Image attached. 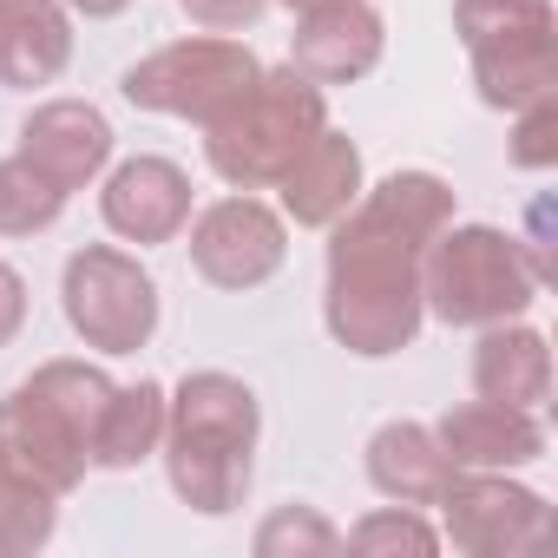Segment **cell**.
Wrapping results in <instances>:
<instances>
[{
    "instance_id": "obj_20",
    "label": "cell",
    "mask_w": 558,
    "mask_h": 558,
    "mask_svg": "<svg viewBox=\"0 0 558 558\" xmlns=\"http://www.w3.org/2000/svg\"><path fill=\"white\" fill-rule=\"evenodd\" d=\"M66 210V191L34 158H0V236H34Z\"/></svg>"
},
{
    "instance_id": "obj_4",
    "label": "cell",
    "mask_w": 558,
    "mask_h": 558,
    "mask_svg": "<svg viewBox=\"0 0 558 558\" xmlns=\"http://www.w3.org/2000/svg\"><path fill=\"white\" fill-rule=\"evenodd\" d=\"M323 125H329V99H323L316 80H303L296 66H263L256 86L223 119L204 125V158H210V171L223 184L263 191L296 165V151Z\"/></svg>"
},
{
    "instance_id": "obj_23",
    "label": "cell",
    "mask_w": 558,
    "mask_h": 558,
    "mask_svg": "<svg viewBox=\"0 0 558 558\" xmlns=\"http://www.w3.org/2000/svg\"><path fill=\"white\" fill-rule=\"evenodd\" d=\"M551 119H558V106H551V93H538V99H525V106H519V132H512V158H519L525 171H545V165L558 158V145H551Z\"/></svg>"
},
{
    "instance_id": "obj_5",
    "label": "cell",
    "mask_w": 558,
    "mask_h": 558,
    "mask_svg": "<svg viewBox=\"0 0 558 558\" xmlns=\"http://www.w3.org/2000/svg\"><path fill=\"white\" fill-rule=\"evenodd\" d=\"M545 283L532 276L519 236L493 223H447L421 250V310H434L447 329H493L532 310Z\"/></svg>"
},
{
    "instance_id": "obj_19",
    "label": "cell",
    "mask_w": 558,
    "mask_h": 558,
    "mask_svg": "<svg viewBox=\"0 0 558 558\" xmlns=\"http://www.w3.org/2000/svg\"><path fill=\"white\" fill-rule=\"evenodd\" d=\"M158 440H165V388L138 375L132 388H112V401L99 414V434H93V466L125 473V466L151 460Z\"/></svg>"
},
{
    "instance_id": "obj_12",
    "label": "cell",
    "mask_w": 558,
    "mask_h": 558,
    "mask_svg": "<svg viewBox=\"0 0 558 558\" xmlns=\"http://www.w3.org/2000/svg\"><path fill=\"white\" fill-rule=\"evenodd\" d=\"M99 210H106V223L125 243H171L191 223V178H184V165L151 158V151L145 158H125L106 178Z\"/></svg>"
},
{
    "instance_id": "obj_11",
    "label": "cell",
    "mask_w": 558,
    "mask_h": 558,
    "mask_svg": "<svg viewBox=\"0 0 558 558\" xmlns=\"http://www.w3.org/2000/svg\"><path fill=\"white\" fill-rule=\"evenodd\" d=\"M381 47H388V27L368 0H336V8L303 14L290 40V66L316 86H355L381 66Z\"/></svg>"
},
{
    "instance_id": "obj_18",
    "label": "cell",
    "mask_w": 558,
    "mask_h": 558,
    "mask_svg": "<svg viewBox=\"0 0 558 558\" xmlns=\"http://www.w3.org/2000/svg\"><path fill=\"white\" fill-rule=\"evenodd\" d=\"M473 388H480V401L538 408L551 395V349H545V336L493 323L480 336V349H473Z\"/></svg>"
},
{
    "instance_id": "obj_16",
    "label": "cell",
    "mask_w": 558,
    "mask_h": 558,
    "mask_svg": "<svg viewBox=\"0 0 558 558\" xmlns=\"http://www.w3.org/2000/svg\"><path fill=\"white\" fill-rule=\"evenodd\" d=\"M453 473L460 466L447 460V447L427 421H388L368 434V480L395 506H434Z\"/></svg>"
},
{
    "instance_id": "obj_25",
    "label": "cell",
    "mask_w": 558,
    "mask_h": 558,
    "mask_svg": "<svg viewBox=\"0 0 558 558\" xmlns=\"http://www.w3.org/2000/svg\"><path fill=\"white\" fill-rule=\"evenodd\" d=\"M27 329V276L14 263H0V349Z\"/></svg>"
},
{
    "instance_id": "obj_15",
    "label": "cell",
    "mask_w": 558,
    "mask_h": 558,
    "mask_svg": "<svg viewBox=\"0 0 558 558\" xmlns=\"http://www.w3.org/2000/svg\"><path fill=\"white\" fill-rule=\"evenodd\" d=\"M440 447L453 466H525L545 453V427L532 408H506V401H460L434 421Z\"/></svg>"
},
{
    "instance_id": "obj_2",
    "label": "cell",
    "mask_w": 558,
    "mask_h": 558,
    "mask_svg": "<svg viewBox=\"0 0 558 558\" xmlns=\"http://www.w3.org/2000/svg\"><path fill=\"white\" fill-rule=\"evenodd\" d=\"M256 427H263V408H256L250 381H236L223 368L184 375L178 395L165 401V440H158L171 493L204 519L236 512L250 493V473H256Z\"/></svg>"
},
{
    "instance_id": "obj_17",
    "label": "cell",
    "mask_w": 558,
    "mask_h": 558,
    "mask_svg": "<svg viewBox=\"0 0 558 558\" xmlns=\"http://www.w3.org/2000/svg\"><path fill=\"white\" fill-rule=\"evenodd\" d=\"M73 60V21L60 0H0V86H53Z\"/></svg>"
},
{
    "instance_id": "obj_22",
    "label": "cell",
    "mask_w": 558,
    "mask_h": 558,
    "mask_svg": "<svg viewBox=\"0 0 558 558\" xmlns=\"http://www.w3.org/2000/svg\"><path fill=\"white\" fill-rule=\"evenodd\" d=\"M349 545H355V551H421V558H427V551L440 545V532H434L414 506H395V512H368V519L349 532Z\"/></svg>"
},
{
    "instance_id": "obj_24",
    "label": "cell",
    "mask_w": 558,
    "mask_h": 558,
    "mask_svg": "<svg viewBox=\"0 0 558 558\" xmlns=\"http://www.w3.org/2000/svg\"><path fill=\"white\" fill-rule=\"evenodd\" d=\"M178 8H184L191 27H204V34H243V27L263 21L269 0H178Z\"/></svg>"
},
{
    "instance_id": "obj_3",
    "label": "cell",
    "mask_w": 558,
    "mask_h": 558,
    "mask_svg": "<svg viewBox=\"0 0 558 558\" xmlns=\"http://www.w3.org/2000/svg\"><path fill=\"white\" fill-rule=\"evenodd\" d=\"M106 401H112V381L93 362H40L0 401V447L27 480L66 499L93 466V434Z\"/></svg>"
},
{
    "instance_id": "obj_9",
    "label": "cell",
    "mask_w": 558,
    "mask_h": 558,
    "mask_svg": "<svg viewBox=\"0 0 558 558\" xmlns=\"http://www.w3.org/2000/svg\"><path fill=\"white\" fill-rule=\"evenodd\" d=\"M447 512V538L473 558H506V551H538L545 545V499L532 486H506L493 466H460L447 493L434 499Z\"/></svg>"
},
{
    "instance_id": "obj_6",
    "label": "cell",
    "mask_w": 558,
    "mask_h": 558,
    "mask_svg": "<svg viewBox=\"0 0 558 558\" xmlns=\"http://www.w3.org/2000/svg\"><path fill=\"white\" fill-rule=\"evenodd\" d=\"M453 27L473 53V80L493 112H519L525 99L558 86L551 0H453Z\"/></svg>"
},
{
    "instance_id": "obj_27",
    "label": "cell",
    "mask_w": 558,
    "mask_h": 558,
    "mask_svg": "<svg viewBox=\"0 0 558 558\" xmlns=\"http://www.w3.org/2000/svg\"><path fill=\"white\" fill-rule=\"evenodd\" d=\"M14 473H21V466L8 460V447H0V493H8V486H14Z\"/></svg>"
},
{
    "instance_id": "obj_10",
    "label": "cell",
    "mask_w": 558,
    "mask_h": 558,
    "mask_svg": "<svg viewBox=\"0 0 558 558\" xmlns=\"http://www.w3.org/2000/svg\"><path fill=\"white\" fill-rule=\"evenodd\" d=\"M290 256V230L263 197H223L191 223V269L217 290H256Z\"/></svg>"
},
{
    "instance_id": "obj_28",
    "label": "cell",
    "mask_w": 558,
    "mask_h": 558,
    "mask_svg": "<svg viewBox=\"0 0 558 558\" xmlns=\"http://www.w3.org/2000/svg\"><path fill=\"white\" fill-rule=\"evenodd\" d=\"M283 8H296V14H316V8H336V0H283Z\"/></svg>"
},
{
    "instance_id": "obj_14",
    "label": "cell",
    "mask_w": 558,
    "mask_h": 558,
    "mask_svg": "<svg viewBox=\"0 0 558 558\" xmlns=\"http://www.w3.org/2000/svg\"><path fill=\"white\" fill-rule=\"evenodd\" d=\"M276 191H283V210H290L296 223L329 230V223L362 197V151H355V138H342L336 125H323V132L296 151V165L276 178Z\"/></svg>"
},
{
    "instance_id": "obj_13",
    "label": "cell",
    "mask_w": 558,
    "mask_h": 558,
    "mask_svg": "<svg viewBox=\"0 0 558 558\" xmlns=\"http://www.w3.org/2000/svg\"><path fill=\"white\" fill-rule=\"evenodd\" d=\"M21 158H34V165L73 197L80 184H93V178L106 171V158H112V125H106V112L86 106V99H47V106H34V119L21 125Z\"/></svg>"
},
{
    "instance_id": "obj_1",
    "label": "cell",
    "mask_w": 558,
    "mask_h": 558,
    "mask_svg": "<svg viewBox=\"0 0 558 558\" xmlns=\"http://www.w3.org/2000/svg\"><path fill=\"white\" fill-rule=\"evenodd\" d=\"M453 223V191L434 171H395L362 191L329 230V336L349 355H401L421 336V250Z\"/></svg>"
},
{
    "instance_id": "obj_8",
    "label": "cell",
    "mask_w": 558,
    "mask_h": 558,
    "mask_svg": "<svg viewBox=\"0 0 558 558\" xmlns=\"http://www.w3.org/2000/svg\"><path fill=\"white\" fill-rule=\"evenodd\" d=\"M60 303H66L73 336L99 355H138L158 329V283L138 269V256L112 243H86L66 256Z\"/></svg>"
},
{
    "instance_id": "obj_21",
    "label": "cell",
    "mask_w": 558,
    "mask_h": 558,
    "mask_svg": "<svg viewBox=\"0 0 558 558\" xmlns=\"http://www.w3.org/2000/svg\"><path fill=\"white\" fill-rule=\"evenodd\" d=\"M336 545H342V532L316 506H276L256 525V551L263 558H283V551H336Z\"/></svg>"
},
{
    "instance_id": "obj_26",
    "label": "cell",
    "mask_w": 558,
    "mask_h": 558,
    "mask_svg": "<svg viewBox=\"0 0 558 558\" xmlns=\"http://www.w3.org/2000/svg\"><path fill=\"white\" fill-rule=\"evenodd\" d=\"M66 8H80L86 21H112V14H125L132 0H66Z\"/></svg>"
},
{
    "instance_id": "obj_7",
    "label": "cell",
    "mask_w": 558,
    "mask_h": 558,
    "mask_svg": "<svg viewBox=\"0 0 558 558\" xmlns=\"http://www.w3.org/2000/svg\"><path fill=\"white\" fill-rule=\"evenodd\" d=\"M256 53L230 34H197V40H171L158 53H145L138 66H125L119 93L138 112H165V119H191L210 125L223 119L250 86H256Z\"/></svg>"
}]
</instances>
